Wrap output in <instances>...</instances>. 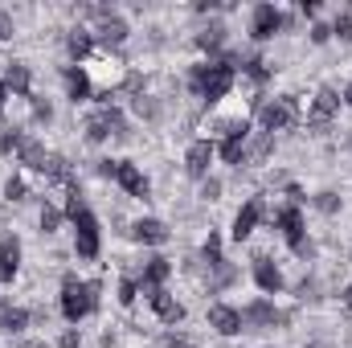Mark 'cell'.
<instances>
[{"mask_svg": "<svg viewBox=\"0 0 352 348\" xmlns=\"http://www.w3.org/2000/svg\"><path fill=\"white\" fill-rule=\"evenodd\" d=\"M287 29H295V12H287V8H278V4H254L250 8V41H270V37H278V33H287Z\"/></svg>", "mask_w": 352, "mask_h": 348, "instance_id": "52a82bcc", "label": "cell"}, {"mask_svg": "<svg viewBox=\"0 0 352 348\" xmlns=\"http://www.w3.org/2000/svg\"><path fill=\"white\" fill-rule=\"evenodd\" d=\"M303 348H324V345H320V340H311V345H303Z\"/></svg>", "mask_w": 352, "mask_h": 348, "instance_id": "7dc6e473", "label": "cell"}, {"mask_svg": "<svg viewBox=\"0 0 352 348\" xmlns=\"http://www.w3.org/2000/svg\"><path fill=\"white\" fill-rule=\"evenodd\" d=\"M266 348H278V345H266Z\"/></svg>", "mask_w": 352, "mask_h": 348, "instance_id": "c3c4849f", "label": "cell"}, {"mask_svg": "<svg viewBox=\"0 0 352 348\" xmlns=\"http://www.w3.org/2000/svg\"><path fill=\"white\" fill-rule=\"evenodd\" d=\"M311 205H316V209H320L324 217H336V213L344 209V197H340L336 188H320V193L311 197Z\"/></svg>", "mask_w": 352, "mask_h": 348, "instance_id": "1f68e13d", "label": "cell"}, {"mask_svg": "<svg viewBox=\"0 0 352 348\" xmlns=\"http://www.w3.org/2000/svg\"><path fill=\"white\" fill-rule=\"evenodd\" d=\"M0 193H4V201H8V205H21V201L29 197V180H25V173H12L8 180H4V188H0Z\"/></svg>", "mask_w": 352, "mask_h": 348, "instance_id": "d6a6232c", "label": "cell"}, {"mask_svg": "<svg viewBox=\"0 0 352 348\" xmlns=\"http://www.w3.org/2000/svg\"><path fill=\"white\" fill-rule=\"evenodd\" d=\"M332 37H340L344 45H352V12H336V21H332Z\"/></svg>", "mask_w": 352, "mask_h": 348, "instance_id": "8d00e7d4", "label": "cell"}, {"mask_svg": "<svg viewBox=\"0 0 352 348\" xmlns=\"http://www.w3.org/2000/svg\"><path fill=\"white\" fill-rule=\"evenodd\" d=\"M4 37H12V21H8V17L0 12V41H4Z\"/></svg>", "mask_w": 352, "mask_h": 348, "instance_id": "ee69618b", "label": "cell"}, {"mask_svg": "<svg viewBox=\"0 0 352 348\" xmlns=\"http://www.w3.org/2000/svg\"><path fill=\"white\" fill-rule=\"evenodd\" d=\"M0 83L8 87L12 98H25V94H33V70L12 58V62H4V70H0Z\"/></svg>", "mask_w": 352, "mask_h": 348, "instance_id": "44dd1931", "label": "cell"}, {"mask_svg": "<svg viewBox=\"0 0 352 348\" xmlns=\"http://www.w3.org/2000/svg\"><path fill=\"white\" fill-rule=\"evenodd\" d=\"M221 8H226L221 0H197V4H192V12H197V17H217Z\"/></svg>", "mask_w": 352, "mask_h": 348, "instance_id": "60d3db41", "label": "cell"}, {"mask_svg": "<svg viewBox=\"0 0 352 348\" xmlns=\"http://www.w3.org/2000/svg\"><path fill=\"white\" fill-rule=\"evenodd\" d=\"M25 135H29L25 127H4V135H0V156H12V160H16V148H21Z\"/></svg>", "mask_w": 352, "mask_h": 348, "instance_id": "e575fe53", "label": "cell"}, {"mask_svg": "<svg viewBox=\"0 0 352 348\" xmlns=\"http://www.w3.org/2000/svg\"><path fill=\"white\" fill-rule=\"evenodd\" d=\"M16 164H21V173L45 176V164H50V148H45V140L25 135V140H21V148H16Z\"/></svg>", "mask_w": 352, "mask_h": 348, "instance_id": "d6986e66", "label": "cell"}, {"mask_svg": "<svg viewBox=\"0 0 352 348\" xmlns=\"http://www.w3.org/2000/svg\"><path fill=\"white\" fill-rule=\"evenodd\" d=\"M140 291L148 295V291H156V287H168V279H173V259H164V254H152V259H144L140 266Z\"/></svg>", "mask_w": 352, "mask_h": 348, "instance_id": "ffe728a7", "label": "cell"}, {"mask_svg": "<svg viewBox=\"0 0 352 348\" xmlns=\"http://www.w3.org/2000/svg\"><path fill=\"white\" fill-rule=\"evenodd\" d=\"M115 168H119V160H98V176L102 180H115Z\"/></svg>", "mask_w": 352, "mask_h": 348, "instance_id": "b9f144b4", "label": "cell"}, {"mask_svg": "<svg viewBox=\"0 0 352 348\" xmlns=\"http://www.w3.org/2000/svg\"><path fill=\"white\" fill-rule=\"evenodd\" d=\"M144 299H148V307L156 312V320H160V324H168V328L184 324V303L176 299L168 287H156V291H148Z\"/></svg>", "mask_w": 352, "mask_h": 348, "instance_id": "e0dca14e", "label": "cell"}, {"mask_svg": "<svg viewBox=\"0 0 352 348\" xmlns=\"http://www.w3.org/2000/svg\"><path fill=\"white\" fill-rule=\"evenodd\" d=\"M82 135H87V144L127 140V119H123V111H119L115 102H107V107H98V111H90V115H87V123H82Z\"/></svg>", "mask_w": 352, "mask_h": 348, "instance_id": "ba28073f", "label": "cell"}, {"mask_svg": "<svg viewBox=\"0 0 352 348\" xmlns=\"http://www.w3.org/2000/svg\"><path fill=\"white\" fill-rule=\"evenodd\" d=\"M21 274V238L0 234V283H12Z\"/></svg>", "mask_w": 352, "mask_h": 348, "instance_id": "cb8c5ba5", "label": "cell"}, {"mask_svg": "<svg viewBox=\"0 0 352 348\" xmlns=\"http://www.w3.org/2000/svg\"><path fill=\"white\" fill-rule=\"evenodd\" d=\"M250 279H254V287L263 291L266 299H274V295L287 291V274H283V266H278L274 259H266V254H254V262H250Z\"/></svg>", "mask_w": 352, "mask_h": 348, "instance_id": "8fae6325", "label": "cell"}, {"mask_svg": "<svg viewBox=\"0 0 352 348\" xmlns=\"http://www.w3.org/2000/svg\"><path fill=\"white\" fill-rule=\"evenodd\" d=\"M307 37H311V45H328V41H332V25H328V21H311Z\"/></svg>", "mask_w": 352, "mask_h": 348, "instance_id": "74e56055", "label": "cell"}, {"mask_svg": "<svg viewBox=\"0 0 352 348\" xmlns=\"http://www.w3.org/2000/svg\"><path fill=\"white\" fill-rule=\"evenodd\" d=\"M242 324H246V332H266V328H287L291 324V312H283L274 299H250L246 307H242Z\"/></svg>", "mask_w": 352, "mask_h": 348, "instance_id": "9c48e42d", "label": "cell"}, {"mask_svg": "<svg viewBox=\"0 0 352 348\" xmlns=\"http://www.w3.org/2000/svg\"><path fill=\"white\" fill-rule=\"evenodd\" d=\"M205 140H230V135H250V107L242 102V98H226V102H217V107H209V119H205Z\"/></svg>", "mask_w": 352, "mask_h": 348, "instance_id": "3957f363", "label": "cell"}, {"mask_svg": "<svg viewBox=\"0 0 352 348\" xmlns=\"http://www.w3.org/2000/svg\"><path fill=\"white\" fill-rule=\"evenodd\" d=\"M340 107H344V102H340V90L336 87H320L316 90V98L307 102V115H303V119H307L311 131H328L332 119L340 115Z\"/></svg>", "mask_w": 352, "mask_h": 348, "instance_id": "30bf717a", "label": "cell"}, {"mask_svg": "<svg viewBox=\"0 0 352 348\" xmlns=\"http://www.w3.org/2000/svg\"><path fill=\"white\" fill-rule=\"evenodd\" d=\"M340 102H344V107H352V83L344 90H340Z\"/></svg>", "mask_w": 352, "mask_h": 348, "instance_id": "f6af8a7d", "label": "cell"}, {"mask_svg": "<svg viewBox=\"0 0 352 348\" xmlns=\"http://www.w3.org/2000/svg\"><path fill=\"white\" fill-rule=\"evenodd\" d=\"M115 299H119V307H135V299H140V279H135V274H123L119 287H115Z\"/></svg>", "mask_w": 352, "mask_h": 348, "instance_id": "836d02e7", "label": "cell"}, {"mask_svg": "<svg viewBox=\"0 0 352 348\" xmlns=\"http://www.w3.org/2000/svg\"><path fill=\"white\" fill-rule=\"evenodd\" d=\"M54 119V107H50V98H29V123H50Z\"/></svg>", "mask_w": 352, "mask_h": 348, "instance_id": "d590c367", "label": "cell"}, {"mask_svg": "<svg viewBox=\"0 0 352 348\" xmlns=\"http://www.w3.org/2000/svg\"><path fill=\"white\" fill-rule=\"evenodd\" d=\"M115 184H119L131 201H148V197H152V180H148V173H144L135 160H119V168H115Z\"/></svg>", "mask_w": 352, "mask_h": 348, "instance_id": "9a60e30c", "label": "cell"}, {"mask_svg": "<svg viewBox=\"0 0 352 348\" xmlns=\"http://www.w3.org/2000/svg\"><path fill=\"white\" fill-rule=\"evenodd\" d=\"M266 217H270V213H266V197H250V201L234 213V230H230V238H234V242H250L254 230L263 226Z\"/></svg>", "mask_w": 352, "mask_h": 348, "instance_id": "4fadbf2b", "label": "cell"}, {"mask_svg": "<svg viewBox=\"0 0 352 348\" xmlns=\"http://www.w3.org/2000/svg\"><path fill=\"white\" fill-rule=\"evenodd\" d=\"M54 348H82V332L78 328H62V336H58Z\"/></svg>", "mask_w": 352, "mask_h": 348, "instance_id": "ab89813d", "label": "cell"}, {"mask_svg": "<svg viewBox=\"0 0 352 348\" xmlns=\"http://www.w3.org/2000/svg\"><path fill=\"white\" fill-rule=\"evenodd\" d=\"M98 295H102L98 283L78 279L74 270H66V274H62V287H58V312H62V320H66L70 328H78L87 316L98 312Z\"/></svg>", "mask_w": 352, "mask_h": 348, "instance_id": "7a4b0ae2", "label": "cell"}, {"mask_svg": "<svg viewBox=\"0 0 352 348\" xmlns=\"http://www.w3.org/2000/svg\"><path fill=\"white\" fill-rule=\"evenodd\" d=\"M205 324H209L217 336H242V332H246V324H242V307H234V303H226V299L209 303Z\"/></svg>", "mask_w": 352, "mask_h": 348, "instance_id": "5bb4252c", "label": "cell"}, {"mask_svg": "<svg viewBox=\"0 0 352 348\" xmlns=\"http://www.w3.org/2000/svg\"><path fill=\"white\" fill-rule=\"evenodd\" d=\"M94 50H98V45H94L90 25H74V29L66 33V54H70V66H82Z\"/></svg>", "mask_w": 352, "mask_h": 348, "instance_id": "603a6c76", "label": "cell"}, {"mask_svg": "<svg viewBox=\"0 0 352 348\" xmlns=\"http://www.w3.org/2000/svg\"><path fill=\"white\" fill-rule=\"evenodd\" d=\"M131 111H135L144 123H160V115H164L160 98H156V94H148V90H135V94H131Z\"/></svg>", "mask_w": 352, "mask_h": 348, "instance_id": "83f0119b", "label": "cell"}, {"mask_svg": "<svg viewBox=\"0 0 352 348\" xmlns=\"http://www.w3.org/2000/svg\"><path fill=\"white\" fill-rule=\"evenodd\" d=\"M29 320H33L29 307H21L12 299H0V336H25Z\"/></svg>", "mask_w": 352, "mask_h": 348, "instance_id": "7402d4cb", "label": "cell"}, {"mask_svg": "<svg viewBox=\"0 0 352 348\" xmlns=\"http://www.w3.org/2000/svg\"><path fill=\"white\" fill-rule=\"evenodd\" d=\"M201 201H209V205L221 201V180H217V176H205V180H201Z\"/></svg>", "mask_w": 352, "mask_h": 348, "instance_id": "f35d334b", "label": "cell"}, {"mask_svg": "<svg viewBox=\"0 0 352 348\" xmlns=\"http://www.w3.org/2000/svg\"><path fill=\"white\" fill-rule=\"evenodd\" d=\"M62 87H66V98L78 107V102H87V98H94V87H90L87 70L82 66H62Z\"/></svg>", "mask_w": 352, "mask_h": 348, "instance_id": "d4e9b609", "label": "cell"}, {"mask_svg": "<svg viewBox=\"0 0 352 348\" xmlns=\"http://www.w3.org/2000/svg\"><path fill=\"white\" fill-rule=\"evenodd\" d=\"M299 17H320V0H299Z\"/></svg>", "mask_w": 352, "mask_h": 348, "instance_id": "7bdbcfd3", "label": "cell"}, {"mask_svg": "<svg viewBox=\"0 0 352 348\" xmlns=\"http://www.w3.org/2000/svg\"><path fill=\"white\" fill-rule=\"evenodd\" d=\"M274 230H278V238L287 242V250L299 262L316 259V242L307 238V217H303L299 205H278V209H274Z\"/></svg>", "mask_w": 352, "mask_h": 348, "instance_id": "277c9868", "label": "cell"}, {"mask_svg": "<svg viewBox=\"0 0 352 348\" xmlns=\"http://www.w3.org/2000/svg\"><path fill=\"white\" fill-rule=\"evenodd\" d=\"M254 119H258V127H263L266 135H278V131H291L303 119V111H299L295 94H270V98H258Z\"/></svg>", "mask_w": 352, "mask_h": 348, "instance_id": "5b68a950", "label": "cell"}, {"mask_svg": "<svg viewBox=\"0 0 352 348\" xmlns=\"http://www.w3.org/2000/svg\"><path fill=\"white\" fill-rule=\"evenodd\" d=\"M254 135V131H250ZM250 135H230V140H217L213 148H217V160L221 164H234V168H242L246 164V144H250Z\"/></svg>", "mask_w": 352, "mask_h": 348, "instance_id": "484cf974", "label": "cell"}, {"mask_svg": "<svg viewBox=\"0 0 352 348\" xmlns=\"http://www.w3.org/2000/svg\"><path fill=\"white\" fill-rule=\"evenodd\" d=\"M201 266H209V270H213V266H221V262H226V254H221V234H217V230H209V234H205V242H201Z\"/></svg>", "mask_w": 352, "mask_h": 348, "instance_id": "f546056e", "label": "cell"}, {"mask_svg": "<svg viewBox=\"0 0 352 348\" xmlns=\"http://www.w3.org/2000/svg\"><path fill=\"white\" fill-rule=\"evenodd\" d=\"M21 348H50V345H41V340H25Z\"/></svg>", "mask_w": 352, "mask_h": 348, "instance_id": "bcb514c9", "label": "cell"}, {"mask_svg": "<svg viewBox=\"0 0 352 348\" xmlns=\"http://www.w3.org/2000/svg\"><path fill=\"white\" fill-rule=\"evenodd\" d=\"M192 41H197V50H201V54H209V62H217V58L230 50V25H226L221 17H209V21L197 29V37H192Z\"/></svg>", "mask_w": 352, "mask_h": 348, "instance_id": "7c38bea8", "label": "cell"}, {"mask_svg": "<svg viewBox=\"0 0 352 348\" xmlns=\"http://www.w3.org/2000/svg\"><path fill=\"white\" fill-rule=\"evenodd\" d=\"M62 221H66V209H62V205H54V201H45V205H41V213H37L41 234H58V230H62Z\"/></svg>", "mask_w": 352, "mask_h": 348, "instance_id": "4dcf8cb0", "label": "cell"}, {"mask_svg": "<svg viewBox=\"0 0 352 348\" xmlns=\"http://www.w3.org/2000/svg\"><path fill=\"white\" fill-rule=\"evenodd\" d=\"M127 238L140 242V246H168V242H173V230H168L160 217H135L131 230H127Z\"/></svg>", "mask_w": 352, "mask_h": 348, "instance_id": "ac0fdd59", "label": "cell"}, {"mask_svg": "<svg viewBox=\"0 0 352 348\" xmlns=\"http://www.w3.org/2000/svg\"><path fill=\"white\" fill-rule=\"evenodd\" d=\"M87 17H90V33H94V45L98 50H119L127 41V33H131V25L111 4H90Z\"/></svg>", "mask_w": 352, "mask_h": 348, "instance_id": "8992f818", "label": "cell"}, {"mask_svg": "<svg viewBox=\"0 0 352 348\" xmlns=\"http://www.w3.org/2000/svg\"><path fill=\"white\" fill-rule=\"evenodd\" d=\"M234 87H238V70L226 66V62H209V58H201V62H192L188 74H184V90H188L192 98H201L205 107L226 102V98L234 94Z\"/></svg>", "mask_w": 352, "mask_h": 348, "instance_id": "6da1fadb", "label": "cell"}, {"mask_svg": "<svg viewBox=\"0 0 352 348\" xmlns=\"http://www.w3.org/2000/svg\"><path fill=\"white\" fill-rule=\"evenodd\" d=\"M213 160H217V148H213V140H192L188 148H184V176H192V180H205L209 168H213Z\"/></svg>", "mask_w": 352, "mask_h": 348, "instance_id": "2e32d148", "label": "cell"}, {"mask_svg": "<svg viewBox=\"0 0 352 348\" xmlns=\"http://www.w3.org/2000/svg\"><path fill=\"white\" fill-rule=\"evenodd\" d=\"M238 279H242V270H238L234 262L226 259V262H221V266H213V270H209V291L217 295V291H226V287H234Z\"/></svg>", "mask_w": 352, "mask_h": 348, "instance_id": "f1b7e54d", "label": "cell"}, {"mask_svg": "<svg viewBox=\"0 0 352 348\" xmlns=\"http://www.w3.org/2000/svg\"><path fill=\"white\" fill-rule=\"evenodd\" d=\"M238 74H242V78H250L254 87H266V83H270V74H274V66L266 62V54H246Z\"/></svg>", "mask_w": 352, "mask_h": 348, "instance_id": "4316f807", "label": "cell"}]
</instances>
